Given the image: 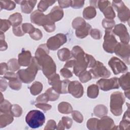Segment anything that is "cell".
<instances>
[{"label": "cell", "instance_id": "cell-32", "mask_svg": "<svg viewBox=\"0 0 130 130\" xmlns=\"http://www.w3.org/2000/svg\"><path fill=\"white\" fill-rule=\"evenodd\" d=\"M126 126L129 127V109H127V111L124 113L122 120L120 123V129H126Z\"/></svg>", "mask_w": 130, "mask_h": 130}, {"label": "cell", "instance_id": "cell-51", "mask_svg": "<svg viewBox=\"0 0 130 130\" xmlns=\"http://www.w3.org/2000/svg\"><path fill=\"white\" fill-rule=\"evenodd\" d=\"M4 78L10 80H14L18 78V76L17 74H15L13 72H7L5 74H4Z\"/></svg>", "mask_w": 130, "mask_h": 130}, {"label": "cell", "instance_id": "cell-16", "mask_svg": "<svg viewBox=\"0 0 130 130\" xmlns=\"http://www.w3.org/2000/svg\"><path fill=\"white\" fill-rule=\"evenodd\" d=\"M114 123L113 120L108 116L102 117L100 120H98L97 122L96 128L98 129H115Z\"/></svg>", "mask_w": 130, "mask_h": 130}, {"label": "cell", "instance_id": "cell-33", "mask_svg": "<svg viewBox=\"0 0 130 130\" xmlns=\"http://www.w3.org/2000/svg\"><path fill=\"white\" fill-rule=\"evenodd\" d=\"M45 93L47 94L48 97L49 101H55L58 99L59 96V94L52 87L48 89Z\"/></svg>", "mask_w": 130, "mask_h": 130}, {"label": "cell", "instance_id": "cell-28", "mask_svg": "<svg viewBox=\"0 0 130 130\" xmlns=\"http://www.w3.org/2000/svg\"><path fill=\"white\" fill-rule=\"evenodd\" d=\"M94 114L98 117H102L107 114L108 112L107 108L103 105H97L94 109Z\"/></svg>", "mask_w": 130, "mask_h": 130}, {"label": "cell", "instance_id": "cell-48", "mask_svg": "<svg viewBox=\"0 0 130 130\" xmlns=\"http://www.w3.org/2000/svg\"><path fill=\"white\" fill-rule=\"evenodd\" d=\"M110 3L109 1H98V6L97 7H98L100 10L103 12L107 7L110 6Z\"/></svg>", "mask_w": 130, "mask_h": 130}, {"label": "cell", "instance_id": "cell-41", "mask_svg": "<svg viewBox=\"0 0 130 130\" xmlns=\"http://www.w3.org/2000/svg\"><path fill=\"white\" fill-rule=\"evenodd\" d=\"M103 27L107 30H111L115 25V21L113 20L104 19L102 22Z\"/></svg>", "mask_w": 130, "mask_h": 130}, {"label": "cell", "instance_id": "cell-38", "mask_svg": "<svg viewBox=\"0 0 130 130\" xmlns=\"http://www.w3.org/2000/svg\"><path fill=\"white\" fill-rule=\"evenodd\" d=\"M72 124V120L71 118L68 117H62L61 120H60L58 123V126H66L67 128H70Z\"/></svg>", "mask_w": 130, "mask_h": 130}, {"label": "cell", "instance_id": "cell-9", "mask_svg": "<svg viewBox=\"0 0 130 130\" xmlns=\"http://www.w3.org/2000/svg\"><path fill=\"white\" fill-rule=\"evenodd\" d=\"M89 72L93 78H98L100 77L108 78L111 75L110 72L99 61H96L95 66Z\"/></svg>", "mask_w": 130, "mask_h": 130}, {"label": "cell", "instance_id": "cell-40", "mask_svg": "<svg viewBox=\"0 0 130 130\" xmlns=\"http://www.w3.org/2000/svg\"><path fill=\"white\" fill-rule=\"evenodd\" d=\"M79 79L81 82L85 83L90 80L92 78V76L89 71H85L79 75Z\"/></svg>", "mask_w": 130, "mask_h": 130}, {"label": "cell", "instance_id": "cell-37", "mask_svg": "<svg viewBox=\"0 0 130 130\" xmlns=\"http://www.w3.org/2000/svg\"><path fill=\"white\" fill-rule=\"evenodd\" d=\"M19 64L18 62H17V59L13 58L9 60L8 62V67L9 70L11 71H16L19 69Z\"/></svg>", "mask_w": 130, "mask_h": 130}, {"label": "cell", "instance_id": "cell-23", "mask_svg": "<svg viewBox=\"0 0 130 130\" xmlns=\"http://www.w3.org/2000/svg\"><path fill=\"white\" fill-rule=\"evenodd\" d=\"M57 55L59 59L62 61H64L69 60L72 57V54L70 51L66 48H63L58 50Z\"/></svg>", "mask_w": 130, "mask_h": 130}, {"label": "cell", "instance_id": "cell-58", "mask_svg": "<svg viewBox=\"0 0 130 130\" xmlns=\"http://www.w3.org/2000/svg\"><path fill=\"white\" fill-rule=\"evenodd\" d=\"M56 126V123L53 120H50L48 121L46 126L44 129H54Z\"/></svg>", "mask_w": 130, "mask_h": 130}, {"label": "cell", "instance_id": "cell-44", "mask_svg": "<svg viewBox=\"0 0 130 130\" xmlns=\"http://www.w3.org/2000/svg\"><path fill=\"white\" fill-rule=\"evenodd\" d=\"M99 119L96 118H90L89 119L87 122V126L88 129H97L96 128V125H97V122Z\"/></svg>", "mask_w": 130, "mask_h": 130}, {"label": "cell", "instance_id": "cell-4", "mask_svg": "<svg viewBox=\"0 0 130 130\" xmlns=\"http://www.w3.org/2000/svg\"><path fill=\"white\" fill-rule=\"evenodd\" d=\"M31 21L40 26H43L47 32H51L55 29L54 22L50 19L48 14L45 15L39 10L34 11L30 15Z\"/></svg>", "mask_w": 130, "mask_h": 130}, {"label": "cell", "instance_id": "cell-10", "mask_svg": "<svg viewBox=\"0 0 130 130\" xmlns=\"http://www.w3.org/2000/svg\"><path fill=\"white\" fill-rule=\"evenodd\" d=\"M67 41V37L63 34H58L48 39L46 45L48 49L55 50L59 48Z\"/></svg>", "mask_w": 130, "mask_h": 130}, {"label": "cell", "instance_id": "cell-15", "mask_svg": "<svg viewBox=\"0 0 130 130\" xmlns=\"http://www.w3.org/2000/svg\"><path fill=\"white\" fill-rule=\"evenodd\" d=\"M113 32L119 37L122 43L127 44L129 42V35L126 27L123 24H118L115 25Z\"/></svg>", "mask_w": 130, "mask_h": 130}, {"label": "cell", "instance_id": "cell-11", "mask_svg": "<svg viewBox=\"0 0 130 130\" xmlns=\"http://www.w3.org/2000/svg\"><path fill=\"white\" fill-rule=\"evenodd\" d=\"M108 64L115 75L125 73L127 70L125 63L116 57H112L109 60Z\"/></svg>", "mask_w": 130, "mask_h": 130}, {"label": "cell", "instance_id": "cell-3", "mask_svg": "<svg viewBox=\"0 0 130 130\" xmlns=\"http://www.w3.org/2000/svg\"><path fill=\"white\" fill-rule=\"evenodd\" d=\"M41 69L37 59L33 57L28 67L24 70H20L17 72L19 79L25 83H29L35 78L38 71Z\"/></svg>", "mask_w": 130, "mask_h": 130}, {"label": "cell", "instance_id": "cell-2", "mask_svg": "<svg viewBox=\"0 0 130 130\" xmlns=\"http://www.w3.org/2000/svg\"><path fill=\"white\" fill-rule=\"evenodd\" d=\"M74 58L75 59L73 72L77 76L85 71L87 67L93 68L96 61L91 55L85 53L83 50L77 54Z\"/></svg>", "mask_w": 130, "mask_h": 130}, {"label": "cell", "instance_id": "cell-34", "mask_svg": "<svg viewBox=\"0 0 130 130\" xmlns=\"http://www.w3.org/2000/svg\"><path fill=\"white\" fill-rule=\"evenodd\" d=\"M104 15H105L106 19L112 20L115 17V14L113 11V9L111 6H109L103 11Z\"/></svg>", "mask_w": 130, "mask_h": 130}, {"label": "cell", "instance_id": "cell-57", "mask_svg": "<svg viewBox=\"0 0 130 130\" xmlns=\"http://www.w3.org/2000/svg\"><path fill=\"white\" fill-rule=\"evenodd\" d=\"M58 2L61 8L69 7L71 4V1H59Z\"/></svg>", "mask_w": 130, "mask_h": 130}, {"label": "cell", "instance_id": "cell-46", "mask_svg": "<svg viewBox=\"0 0 130 130\" xmlns=\"http://www.w3.org/2000/svg\"><path fill=\"white\" fill-rule=\"evenodd\" d=\"M30 37L35 40H39L42 37V34L41 30L38 28H36L35 31L31 34H29Z\"/></svg>", "mask_w": 130, "mask_h": 130}, {"label": "cell", "instance_id": "cell-18", "mask_svg": "<svg viewBox=\"0 0 130 130\" xmlns=\"http://www.w3.org/2000/svg\"><path fill=\"white\" fill-rule=\"evenodd\" d=\"M91 26L86 22L76 29V35L79 38L86 37L90 32Z\"/></svg>", "mask_w": 130, "mask_h": 130}, {"label": "cell", "instance_id": "cell-17", "mask_svg": "<svg viewBox=\"0 0 130 130\" xmlns=\"http://www.w3.org/2000/svg\"><path fill=\"white\" fill-rule=\"evenodd\" d=\"M32 57L30 51L23 50L18 55V63L20 66H28L31 63Z\"/></svg>", "mask_w": 130, "mask_h": 130}, {"label": "cell", "instance_id": "cell-55", "mask_svg": "<svg viewBox=\"0 0 130 130\" xmlns=\"http://www.w3.org/2000/svg\"><path fill=\"white\" fill-rule=\"evenodd\" d=\"M60 73L63 77L66 78H71L73 75L71 72L66 68L61 69V70L60 71Z\"/></svg>", "mask_w": 130, "mask_h": 130}, {"label": "cell", "instance_id": "cell-36", "mask_svg": "<svg viewBox=\"0 0 130 130\" xmlns=\"http://www.w3.org/2000/svg\"><path fill=\"white\" fill-rule=\"evenodd\" d=\"M21 80L18 78L10 80L9 82V86L14 90H19L21 87Z\"/></svg>", "mask_w": 130, "mask_h": 130}, {"label": "cell", "instance_id": "cell-8", "mask_svg": "<svg viewBox=\"0 0 130 130\" xmlns=\"http://www.w3.org/2000/svg\"><path fill=\"white\" fill-rule=\"evenodd\" d=\"M112 6L118 12V17L121 21L125 22L129 19V10L124 5L123 2L113 1Z\"/></svg>", "mask_w": 130, "mask_h": 130}, {"label": "cell", "instance_id": "cell-53", "mask_svg": "<svg viewBox=\"0 0 130 130\" xmlns=\"http://www.w3.org/2000/svg\"><path fill=\"white\" fill-rule=\"evenodd\" d=\"M49 99L46 93L41 94L36 99V102L38 103L40 102L41 103H47Z\"/></svg>", "mask_w": 130, "mask_h": 130}, {"label": "cell", "instance_id": "cell-52", "mask_svg": "<svg viewBox=\"0 0 130 130\" xmlns=\"http://www.w3.org/2000/svg\"><path fill=\"white\" fill-rule=\"evenodd\" d=\"M84 1H71V6L74 9H79L84 5Z\"/></svg>", "mask_w": 130, "mask_h": 130}, {"label": "cell", "instance_id": "cell-6", "mask_svg": "<svg viewBox=\"0 0 130 130\" xmlns=\"http://www.w3.org/2000/svg\"><path fill=\"white\" fill-rule=\"evenodd\" d=\"M125 101L122 93L119 91L113 92L110 97V109L115 116H119L122 112V105Z\"/></svg>", "mask_w": 130, "mask_h": 130}, {"label": "cell", "instance_id": "cell-42", "mask_svg": "<svg viewBox=\"0 0 130 130\" xmlns=\"http://www.w3.org/2000/svg\"><path fill=\"white\" fill-rule=\"evenodd\" d=\"M11 23L9 20L6 19L1 20V32H4L7 31L11 26Z\"/></svg>", "mask_w": 130, "mask_h": 130}, {"label": "cell", "instance_id": "cell-45", "mask_svg": "<svg viewBox=\"0 0 130 130\" xmlns=\"http://www.w3.org/2000/svg\"><path fill=\"white\" fill-rule=\"evenodd\" d=\"M85 22V21H84L82 18L81 17H77L72 22V26L74 28L76 29L80 26H81L82 24L84 23Z\"/></svg>", "mask_w": 130, "mask_h": 130}, {"label": "cell", "instance_id": "cell-30", "mask_svg": "<svg viewBox=\"0 0 130 130\" xmlns=\"http://www.w3.org/2000/svg\"><path fill=\"white\" fill-rule=\"evenodd\" d=\"M55 3V1H41L39 2L38 5V10L43 12L46 11L48 7L52 5Z\"/></svg>", "mask_w": 130, "mask_h": 130}, {"label": "cell", "instance_id": "cell-35", "mask_svg": "<svg viewBox=\"0 0 130 130\" xmlns=\"http://www.w3.org/2000/svg\"><path fill=\"white\" fill-rule=\"evenodd\" d=\"M11 107L12 105L9 101L4 100L3 102L1 103V113L11 112Z\"/></svg>", "mask_w": 130, "mask_h": 130}, {"label": "cell", "instance_id": "cell-13", "mask_svg": "<svg viewBox=\"0 0 130 130\" xmlns=\"http://www.w3.org/2000/svg\"><path fill=\"white\" fill-rule=\"evenodd\" d=\"M114 52L122 58L127 64L129 63V45L122 43H118L115 47Z\"/></svg>", "mask_w": 130, "mask_h": 130}, {"label": "cell", "instance_id": "cell-14", "mask_svg": "<svg viewBox=\"0 0 130 130\" xmlns=\"http://www.w3.org/2000/svg\"><path fill=\"white\" fill-rule=\"evenodd\" d=\"M68 91V92L76 98H79L83 94V87L82 84L77 81L70 82Z\"/></svg>", "mask_w": 130, "mask_h": 130}, {"label": "cell", "instance_id": "cell-47", "mask_svg": "<svg viewBox=\"0 0 130 130\" xmlns=\"http://www.w3.org/2000/svg\"><path fill=\"white\" fill-rule=\"evenodd\" d=\"M73 119L77 122L81 123L83 121V116L82 115L77 111H74L72 114Z\"/></svg>", "mask_w": 130, "mask_h": 130}, {"label": "cell", "instance_id": "cell-61", "mask_svg": "<svg viewBox=\"0 0 130 130\" xmlns=\"http://www.w3.org/2000/svg\"><path fill=\"white\" fill-rule=\"evenodd\" d=\"M75 64V60H71L68 61L64 64V68H71L74 67Z\"/></svg>", "mask_w": 130, "mask_h": 130}, {"label": "cell", "instance_id": "cell-5", "mask_svg": "<svg viewBox=\"0 0 130 130\" xmlns=\"http://www.w3.org/2000/svg\"><path fill=\"white\" fill-rule=\"evenodd\" d=\"M45 121V116L43 113L37 110L30 111L25 117L26 123L32 128H36L42 126Z\"/></svg>", "mask_w": 130, "mask_h": 130}, {"label": "cell", "instance_id": "cell-25", "mask_svg": "<svg viewBox=\"0 0 130 130\" xmlns=\"http://www.w3.org/2000/svg\"><path fill=\"white\" fill-rule=\"evenodd\" d=\"M96 15V10L94 7L90 6L85 8L83 12V16L86 19H90Z\"/></svg>", "mask_w": 130, "mask_h": 130}, {"label": "cell", "instance_id": "cell-26", "mask_svg": "<svg viewBox=\"0 0 130 130\" xmlns=\"http://www.w3.org/2000/svg\"><path fill=\"white\" fill-rule=\"evenodd\" d=\"M58 111L63 114H69L72 112L73 109L71 105L67 102H61L58 106Z\"/></svg>", "mask_w": 130, "mask_h": 130}, {"label": "cell", "instance_id": "cell-29", "mask_svg": "<svg viewBox=\"0 0 130 130\" xmlns=\"http://www.w3.org/2000/svg\"><path fill=\"white\" fill-rule=\"evenodd\" d=\"M43 86L41 83L38 81L35 82L30 87V91L31 93L36 95L37 94H39L42 90Z\"/></svg>", "mask_w": 130, "mask_h": 130}, {"label": "cell", "instance_id": "cell-39", "mask_svg": "<svg viewBox=\"0 0 130 130\" xmlns=\"http://www.w3.org/2000/svg\"><path fill=\"white\" fill-rule=\"evenodd\" d=\"M11 112L12 115L15 117H19L21 115L22 113V108L18 105H12Z\"/></svg>", "mask_w": 130, "mask_h": 130}, {"label": "cell", "instance_id": "cell-24", "mask_svg": "<svg viewBox=\"0 0 130 130\" xmlns=\"http://www.w3.org/2000/svg\"><path fill=\"white\" fill-rule=\"evenodd\" d=\"M9 20L13 27L17 26L21 24L22 21V16L19 13H15L10 15Z\"/></svg>", "mask_w": 130, "mask_h": 130}, {"label": "cell", "instance_id": "cell-43", "mask_svg": "<svg viewBox=\"0 0 130 130\" xmlns=\"http://www.w3.org/2000/svg\"><path fill=\"white\" fill-rule=\"evenodd\" d=\"M22 28L24 33H28L29 34L33 32L36 29L32 25H31L30 23H27L22 24Z\"/></svg>", "mask_w": 130, "mask_h": 130}, {"label": "cell", "instance_id": "cell-22", "mask_svg": "<svg viewBox=\"0 0 130 130\" xmlns=\"http://www.w3.org/2000/svg\"><path fill=\"white\" fill-rule=\"evenodd\" d=\"M118 84L125 91L129 90V73L122 75L118 79Z\"/></svg>", "mask_w": 130, "mask_h": 130}, {"label": "cell", "instance_id": "cell-1", "mask_svg": "<svg viewBox=\"0 0 130 130\" xmlns=\"http://www.w3.org/2000/svg\"><path fill=\"white\" fill-rule=\"evenodd\" d=\"M46 44L40 45L36 51L37 59L43 74L48 79L56 72V66L51 57L48 55L49 51Z\"/></svg>", "mask_w": 130, "mask_h": 130}, {"label": "cell", "instance_id": "cell-60", "mask_svg": "<svg viewBox=\"0 0 130 130\" xmlns=\"http://www.w3.org/2000/svg\"><path fill=\"white\" fill-rule=\"evenodd\" d=\"M9 70L8 64L5 62L1 63V75H2L6 73V71Z\"/></svg>", "mask_w": 130, "mask_h": 130}, {"label": "cell", "instance_id": "cell-7", "mask_svg": "<svg viewBox=\"0 0 130 130\" xmlns=\"http://www.w3.org/2000/svg\"><path fill=\"white\" fill-rule=\"evenodd\" d=\"M103 48L107 52L113 53L118 42L111 30H105Z\"/></svg>", "mask_w": 130, "mask_h": 130}, {"label": "cell", "instance_id": "cell-31", "mask_svg": "<svg viewBox=\"0 0 130 130\" xmlns=\"http://www.w3.org/2000/svg\"><path fill=\"white\" fill-rule=\"evenodd\" d=\"M1 8L7 10H12L15 8V4L11 1H1Z\"/></svg>", "mask_w": 130, "mask_h": 130}, {"label": "cell", "instance_id": "cell-19", "mask_svg": "<svg viewBox=\"0 0 130 130\" xmlns=\"http://www.w3.org/2000/svg\"><path fill=\"white\" fill-rule=\"evenodd\" d=\"M16 3L21 4V8L22 12L28 14L30 13L33 10L34 7L37 3L36 1H22L20 2L17 1Z\"/></svg>", "mask_w": 130, "mask_h": 130}, {"label": "cell", "instance_id": "cell-20", "mask_svg": "<svg viewBox=\"0 0 130 130\" xmlns=\"http://www.w3.org/2000/svg\"><path fill=\"white\" fill-rule=\"evenodd\" d=\"M50 19L54 22L60 20L63 16V11L62 9L58 6L54 7L48 14Z\"/></svg>", "mask_w": 130, "mask_h": 130}, {"label": "cell", "instance_id": "cell-21", "mask_svg": "<svg viewBox=\"0 0 130 130\" xmlns=\"http://www.w3.org/2000/svg\"><path fill=\"white\" fill-rule=\"evenodd\" d=\"M11 112L1 113L0 116L1 128L7 126L13 121V117Z\"/></svg>", "mask_w": 130, "mask_h": 130}, {"label": "cell", "instance_id": "cell-12", "mask_svg": "<svg viewBox=\"0 0 130 130\" xmlns=\"http://www.w3.org/2000/svg\"><path fill=\"white\" fill-rule=\"evenodd\" d=\"M99 87L104 91H108L113 89H117L119 87L118 79L114 77L110 79H101L96 82Z\"/></svg>", "mask_w": 130, "mask_h": 130}, {"label": "cell", "instance_id": "cell-54", "mask_svg": "<svg viewBox=\"0 0 130 130\" xmlns=\"http://www.w3.org/2000/svg\"><path fill=\"white\" fill-rule=\"evenodd\" d=\"M1 50L4 51L7 49V44L5 41V35L3 32H1Z\"/></svg>", "mask_w": 130, "mask_h": 130}, {"label": "cell", "instance_id": "cell-27", "mask_svg": "<svg viewBox=\"0 0 130 130\" xmlns=\"http://www.w3.org/2000/svg\"><path fill=\"white\" fill-rule=\"evenodd\" d=\"M99 94V87L98 85L92 84L87 88V96L91 99L96 98Z\"/></svg>", "mask_w": 130, "mask_h": 130}, {"label": "cell", "instance_id": "cell-56", "mask_svg": "<svg viewBox=\"0 0 130 130\" xmlns=\"http://www.w3.org/2000/svg\"><path fill=\"white\" fill-rule=\"evenodd\" d=\"M36 107L42 109L45 112L49 110L51 108V106L49 104L45 103H38L36 105Z\"/></svg>", "mask_w": 130, "mask_h": 130}, {"label": "cell", "instance_id": "cell-49", "mask_svg": "<svg viewBox=\"0 0 130 130\" xmlns=\"http://www.w3.org/2000/svg\"><path fill=\"white\" fill-rule=\"evenodd\" d=\"M13 31L14 34L16 36H23L25 33L24 32L22 28V25H18L16 27H14L13 28Z\"/></svg>", "mask_w": 130, "mask_h": 130}, {"label": "cell", "instance_id": "cell-50", "mask_svg": "<svg viewBox=\"0 0 130 130\" xmlns=\"http://www.w3.org/2000/svg\"><path fill=\"white\" fill-rule=\"evenodd\" d=\"M90 34L91 37L95 39H100L102 35L100 30L97 29H92L90 32Z\"/></svg>", "mask_w": 130, "mask_h": 130}, {"label": "cell", "instance_id": "cell-59", "mask_svg": "<svg viewBox=\"0 0 130 130\" xmlns=\"http://www.w3.org/2000/svg\"><path fill=\"white\" fill-rule=\"evenodd\" d=\"M8 83L5 79V78H1V91H4L6 90L7 87Z\"/></svg>", "mask_w": 130, "mask_h": 130}]
</instances>
